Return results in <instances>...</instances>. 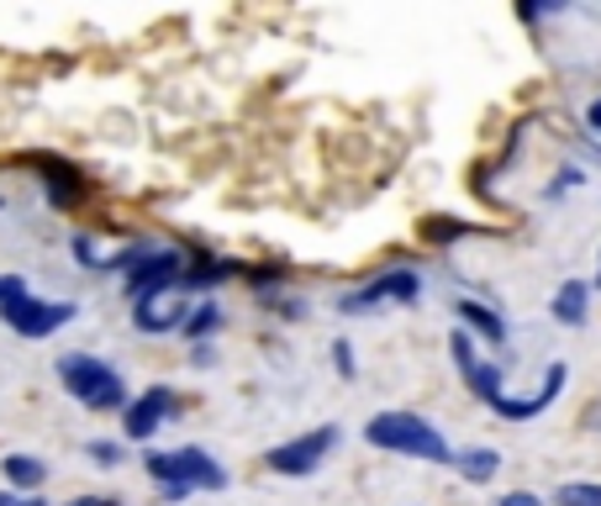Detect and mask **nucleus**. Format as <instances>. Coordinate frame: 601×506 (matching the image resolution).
I'll use <instances>...</instances> for the list:
<instances>
[{"mask_svg": "<svg viewBox=\"0 0 601 506\" xmlns=\"http://www.w3.org/2000/svg\"><path fill=\"white\" fill-rule=\"evenodd\" d=\"M364 443L380 454L411 459V464H454V443L422 411H375L364 422Z\"/></svg>", "mask_w": 601, "mask_h": 506, "instance_id": "1", "label": "nucleus"}, {"mask_svg": "<svg viewBox=\"0 0 601 506\" xmlns=\"http://www.w3.org/2000/svg\"><path fill=\"white\" fill-rule=\"evenodd\" d=\"M185 269H191V254L164 248V243H132V248L111 254L106 274H121V295L132 306V301L159 295V290H180L185 286Z\"/></svg>", "mask_w": 601, "mask_h": 506, "instance_id": "2", "label": "nucleus"}, {"mask_svg": "<svg viewBox=\"0 0 601 506\" xmlns=\"http://www.w3.org/2000/svg\"><path fill=\"white\" fill-rule=\"evenodd\" d=\"M53 375H58L64 396H74L85 411H121L132 401V390H127L117 364L96 359V354H79V348H74V354H58Z\"/></svg>", "mask_w": 601, "mask_h": 506, "instance_id": "3", "label": "nucleus"}, {"mask_svg": "<svg viewBox=\"0 0 601 506\" xmlns=\"http://www.w3.org/2000/svg\"><path fill=\"white\" fill-rule=\"evenodd\" d=\"M143 470L153 485H191V491H206V496H217V491L233 485L227 464H222L212 449H201V443H185V449H148Z\"/></svg>", "mask_w": 601, "mask_h": 506, "instance_id": "4", "label": "nucleus"}, {"mask_svg": "<svg viewBox=\"0 0 601 506\" xmlns=\"http://www.w3.org/2000/svg\"><path fill=\"white\" fill-rule=\"evenodd\" d=\"M337 443H343V428H337V422L307 428V433L275 443V449L265 454V470H269V475H286V481H312L316 470L337 454Z\"/></svg>", "mask_w": 601, "mask_h": 506, "instance_id": "5", "label": "nucleus"}, {"mask_svg": "<svg viewBox=\"0 0 601 506\" xmlns=\"http://www.w3.org/2000/svg\"><path fill=\"white\" fill-rule=\"evenodd\" d=\"M422 301V274L417 269H385L369 286L337 295V316H375L385 306H417Z\"/></svg>", "mask_w": 601, "mask_h": 506, "instance_id": "6", "label": "nucleus"}, {"mask_svg": "<svg viewBox=\"0 0 601 506\" xmlns=\"http://www.w3.org/2000/svg\"><path fill=\"white\" fill-rule=\"evenodd\" d=\"M74 316H79V306L74 301H53V295H37V290H26L22 301H11L6 312H0V322L11 327L17 337H26V343H43V337L64 333Z\"/></svg>", "mask_w": 601, "mask_h": 506, "instance_id": "7", "label": "nucleus"}, {"mask_svg": "<svg viewBox=\"0 0 601 506\" xmlns=\"http://www.w3.org/2000/svg\"><path fill=\"white\" fill-rule=\"evenodd\" d=\"M449 359L459 364V375H464V386H470V396L475 401H485V407H496L506 396V375H502V364H491L475 354V333L459 322L454 333H449Z\"/></svg>", "mask_w": 601, "mask_h": 506, "instance_id": "8", "label": "nucleus"}, {"mask_svg": "<svg viewBox=\"0 0 601 506\" xmlns=\"http://www.w3.org/2000/svg\"><path fill=\"white\" fill-rule=\"evenodd\" d=\"M174 407H180V396H174L169 386L138 390V396H132V401L117 411V417H121V438H127V443H143V449H148V443H153V438L169 428Z\"/></svg>", "mask_w": 601, "mask_h": 506, "instance_id": "9", "label": "nucleus"}, {"mask_svg": "<svg viewBox=\"0 0 601 506\" xmlns=\"http://www.w3.org/2000/svg\"><path fill=\"white\" fill-rule=\"evenodd\" d=\"M195 295L185 286L180 290H159V295H143V301H132V327L143 337H164V333H180L185 327V316H191Z\"/></svg>", "mask_w": 601, "mask_h": 506, "instance_id": "10", "label": "nucleus"}, {"mask_svg": "<svg viewBox=\"0 0 601 506\" xmlns=\"http://www.w3.org/2000/svg\"><path fill=\"white\" fill-rule=\"evenodd\" d=\"M565 380H570V364H549V369H544V386L533 390V396H502L491 411H496V417H506V422H533V417H544V411L559 401Z\"/></svg>", "mask_w": 601, "mask_h": 506, "instance_id": "11", "label": "nucleus"}, {"mask_svg": "<svg viewBox=\"0 0 601 506\" xmlns=\"http://www.w3.org/2000/svg\"><path fill=\"white\" fill-rule=\"evenodd\" d=\"M454 316L470 327L475 337H485L491 348H502L506 343V322H502V312H491L485 301H475V295H454Z\"/></svg>", "mask_w": 601, "mask_h": 506, "instance_id": "12", "label": "nucleus"}, {"mask_svg": "<svg viewBox=\"0 0 601 506\" xmlns=\"http://www.w3.org/2000/svg\"><path fill=\"white\" fill-rule=\"evenodd\" d=\"M591 290L597 286H586V280H565V286L554 290V322L559 327H586V316H591Z\"/></svg>", "mask_w": 601, "mask_h": 506, "instance_id": "13", "label": "nucleus"}, {"mask_svg": "<svg viewBox=\"0 0 601 506\" xmlns=\"http://www.w3.org/2000/svg\"><path fill=\"white\" fill-rule=\"evenodd\" d=\"M449 470L470 485H491L502 475V454H496V449H454V464H449Z\"/></svg>", "mask_w": 601, "mask_h": 506, "instance_id": "14", "label": "nucleus"}, {"mask_svg": "<svg viewBox=\"0 0 601 506\" xmlns=\"http://www.w3.org/2000/svg\"><path fill=\"white\" fill-rule=\"evenodd\" d=\"M0 475H6V485H17V491H43V485H49V459L6 454L0 459Z\"/></svg>", "mask_w": 601, "mask_h": 506, "instance_id": "15", "label": "nucleus"}, {"mask_svg": "<svg viewBox=\"0 0 601 506\" xmlns=\"http://www.w3.org/2000/svg\"><path fill=\"white\" fill-rule=\"evenodd\" d=\"M217 327H222V301L212 295V290H201L195 295V306H191V316H185V327L180 333L191 337V343H201V337H217Z\"/></svg>", "mask_w": 601, "mask_h": 506, "instance_id": "16", "label": "nucleus"}, {"mask_svg": "<svg viewBox=\"0 0 601 506\" xmlns=\"http://www.w3.org/2000/svg\"><path fill=\"white\" fill-rule=\"evenodd\" d=\"M85 459H90L96 470H121V464H127V438H90V443H85Z\"/></svg>", "mask_w": 601, "mask_h": 506, "instance_id": "17", "label": "nucleus"}, {"mask_svg": "<svg viewBox=\"0 0 601 506\" xmlns=\"http://www.w3.org/2000/svg\"><path fill=\"white\" fill-rule=\"evenodd\" d=\"M549 506H601V481H565L549 496Z\"/></svg>", "mask_w": 601, "mask_h": 506, "instance_id": "18", "label": "nucleus"}, {"mask_svg": "<svg viewBox=\"0 0 601 506\" xmlns=\"http://www.w3.org/2000/svg\"><path fill=\"white\" fill-rule=\"evenodd\" d=\"M333 369H337V380H359V359H354V343L348 337H333Z\"/></svg>", "mask_w": 601, "mask_h": 506, "instance_id": "19", "label": "nucleus"}, {"mask_svg": "<svg viewBox=\"0 0 601 506\" xmlns=\"http://www.w3.org/2000/svg\"><path fill=\"white\" fill-rule=\"evenodd\" d=\"M26 290H32V286H26L22 274H0V312H6L11 301H22Z\"/></svg>", "mask_w": 601, "mask_h": 506, "instance_id": "20", "label": "nucleus"}, {"mask_svg": "<svg viewBox=\"0 0 601 506\" xmlns=\"http://www.w3.org/2000/svg\"><path fill=\"white\" fill-rule=\"evenodd\" d=\"M191 364H195V369H212V364H217V343H212V337L191 343Z\"/></svg>", "mask_w": 601, "mask_h": 506, "instance_id": "21", "label": "nucleus"}, {"mask_svg": "<svg viewBox=\"0 0 601 506\" xmlns=\"http://www.w3.org/2000/svg\"><path fill=\"white\" fill-rule=\"evenodd\" d=\"M570 185H586V169H565V174H559V180L549 185V195H565Z\"/></svg>", "mask_w": 601, "mask_h": 506, "instance_id": "22", "label": "nucleus"}, {"mask_svg": "<svg viewBox=\"0 0 601 506\" xmlns=\"http://www.w3.org/2000/svg\"><path fill=\"white\" fill-rule=\"evenodd\" d=\"M496 506H544V502H538L533 491H506V496H502Z\"/></svg>", "mask_w": 601, "mask_h": 506, "instance_id": "23", "label": "nucleus"}, {"mask_svg": "<svg viewBox=\"0 0 601 506\" xmlns=\"http://www.w3.org/2000/svg\"><path fill=\"white\" fill-rule=\"evenodd\" d=\"M64 506H121L117 496H69Z\"/></svg>", "mask_w": 601, "mask_h": 506, "instance_id": "24", "label": "nucleus"}, {"mask_svg": "<svg viewBox=\"0 0 601 506\" xmlns=\"http://www.w3.org/2000/svg\"><path fill=\"white\" fill-rule=\"evenodd\" d=\"M586 127H591V138H601V96L586 106Z\"/></svg>", "mask_w": 601, "mask_h": 506, "instance_id": "25", "label": "nucleus"}, {"mask_svg": "<svg viewBox=\"0 0 601 506\" xmlns=\"http://www.w3.org/2000/svg\"><path fill=\"white\" fill-rule=\"evenodd\" d=\"M0 506H22V491L17 485H0Z\"/></svg>", "mask_w": 601, "mask_h": 506, "instance_id": "26", "label": "nucleus"}, {"mask_svg": "<svg viewBox=\"0 0 601 506\" xmlns=\"http://www.w3.org/2000/svg\"><path fill=\"white\" fill-rule=\"evenodd\" d=\"M597 290H601V269H597Z\"/></svg>", "mask_w": 601, "mask_h": 506, "instance_id": "27", "label": "nucleus"}]
</instances>
